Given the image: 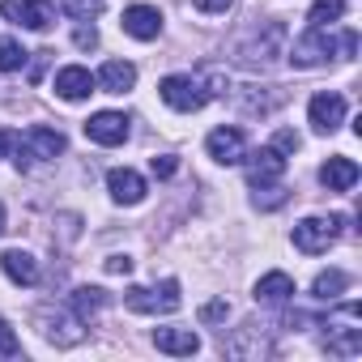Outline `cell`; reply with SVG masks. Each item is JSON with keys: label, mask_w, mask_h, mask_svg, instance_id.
<instances>
[{"label": "cell", "mask_w": 362, "mask_h": 362, "mask_svg": "<svg viewBox=\"0 0 362 362\" xmlns=\"http://www.w3.org/2000/svg\"><path fill=\"white\" fill-rule=\"evenodd\" d=\"M158 94L175 111H201L214 94H222V77H209L205 81V77H192V73H175V77H166L158 86Z\"/></svg>", "instance_id": "6da1fadb"}, {"label": "cell", "mask_w": 362, "mask_h": 362, "mask_svg": "<svg viewBox=\"0 0 362 362\" xmlns=\"http://www.w3.org/2000/svg\"><path fill=\"white\" fill-rule=\"evenodd\" d=\"M124 303L132 307V311H141V315H158V311H179V281L175 277H166L158 290H145V286H128V294H124Z\"/></svg>", "instance_id": "7a4b0ae2"}, {"label": "cell", "mask_w": 362, "mask_h": 362, "mask_svg": "<svg viewBox=\"0 0 362 362\" xmlns=\"http://www.w3.org/2000/svg\"><path fill=\"white\" fill-rule=\"evenodd\" d=\"M337 235H341V218H303L294 226V247L307 256H320V252H328V243Z\"/></svg>", "instance_id": "3957f363"}, {"label": "cell", "mask_w": 362, "mask_h": 362, "mask_svg": "<svg viewBox=\"0 0 362 362\" xmlns=\"http://www.w3.org/2000/svg\"><path fill=\"white\" fill-rule=\"evenodd\" d=\"M247 162V184L252 188H264V184H277V179L286 175V153L277 145H260L252 153H243Z\"/></svg>", "instance_id": "277c9868"}, {"label": "cell", "mask_w": 362, "mask_h": 362, "mask_svg": "<svg viewBox=\"0 0 362 362\" xmlns=\"http://www.w3.org/2000/svg\"><path fill=\"white\" fill-rule=\"evenodd\" d=\"M0 13L13 26H26V30H47L56 22V9L47 0H0Z\"/></svg>", "instance_id": "5b68a950"}, {"label": "cell", "mask_w": 362, "mask_h": 362, "mask_svg": "<svg viewBox=\"0 0 362 362\" xmlns=\"http://www.w3.org/2000/svg\"><path fill=\"white\" fill-rule=\"evenodd\" d=\"M35 324H39V332H43L52 345H77V341L86 337V332H81V320H77V315H64V311H56V307H39Z\"/></svg>", "instance_id": "8992f818"}, {"label": "cell", "mask_w": 362, "mask_h": 362, "mask_svg": "<svg viewBox=\"0 0 362 362\" xmlns=\"http://www.w3.org/2000/svg\"><path fill=\"white\" fill-rule=\"evenodd\" d=\"M328 56H332V35L320 30V26H307V35L294 39V47H290V60H294L298 69H315V64H324Z\"/></svg>", "instance_id": "52a82bcc"}, {"label": "cell", "mask_w": 362, "mask_h": 362, "mask_svg": "<svg viewBox=\"0 0 362 362\" xmlns=\"http://www.w3.org/2000/svg\"><path fill=\"white\" fill-rule=\"evenodd\" d=\"M205 149H209L214 162H222V166H239L243 153H247V141H243L239 128H214L209 141H205Z\"/></svg>", "instance_id": "ba28073f"}, {"label": "cell", "mask_w": 362, "mask_h": 362, "mask_svg": "<svg viewBox=\"0 0 362 362\" xmlns=\"http://www.w3.org/2000/svg\"><path fill=\"white\" fill-rule=\"evenodd\" d=\"M307 115H311L315 132H337L345 124V98L341 94H315L311 107H307Z\"/></svg>", "instance_id": "9c48e42d"}, {"label": "cell", "mask_w": 362, "mask_h": 362, "mask_svg": "<svg viewBox=\"0 0 362 362\" xmlns=\"http://www.w3.org/2000/svg\"><path fill=\"white\" fill-rule=\"evenodd\" d=\"M86 136L98 141V145H124L128 141V119L119 111H98L86 119Z\"/></svg>", "instance_id": "30bf717a"}, {"label": "cell", "mask_w": 362, "mask_h": 362, "mask_svg": "<svg viewBox=\"0 0 362 362\" xmlns=\"http://www.w3.org/2000/svg\"><path fill=\"white\" fill-rule=\"evenodd\" d=\"M107 192H111V201H119V205H141V201H145V179H141L136 170H128V166H115V170L107 175Z\"/></svg>", "instance_id": "8fae6325"}, {"label": "cell", "mask_w": 362, "mask_h": 362, "mask_svg": "<svg viewBox=\"0 0 362 362\" xmlns=\"http://www.w3.org/2000/svg\"><path fill=\"white\" fill-rule=\"evenodd\" d=\"M124 35H132V39H141V43L158 39V35H162V13H158L153 5H132V9H124Z\"/></svg>", "instance_id": "7c38bea8"}, {"label": "cell", "mask_w": 362, "mask_h": 362, "mask_svg": "<svg viewBox=\"0 0 362 362\" xmlns=\"http://www.w3.org/2000/svg\"><path fill=\"white\" fill-rule=\"evenodd\" d=\"M320 184L328 188V192H349L354 184H358V162L354 158H328L324 166H320Z\"/></svg>", "instance_id": "4fadbf2b"}, {"label": "cell", "mask_w": 362, "mask_h": 362, "mask_svg": "<svg viewBox=\"0 0 362 362\" xmlns=\"http://www.w3.org/2000/svg\"><path fill=\"white\" fill-rule=\"evenodd\" d=\"M0 269H5V277L18 281V286H35V281H39V264H35V256L22 252V247L0 252Z\"/></svg>", "instance_id": "5bb4252c"}, {"label": "cell", "mask_w": 362, "mask_h": 362, "mask_svg": "<svg viewBox=\"0 0 362 362\" xmlns=\"http://www.w3.org/2000/svg\"><path fill=\"white\" fill-rule=\"evenodd\" d=\"M56 94H60V98H69V103H77V98L94 94V77H90V69H81V64L60 69V73H56Z\"/></svg>", "instance_id": "9a60e30c"}, {"label": "cell", "mask_w": 362, "mask_h": 362, "mask_svg": "<svg viewBox=\"0 0 362 362\" xmlns=\"http://www.w3.org/2000/svg\"><path fill=\"white\" fill-rule=\"evenodd\" d=\"M153 345L162 354H179V358H184V354H197L201 349V337L192 328H158L153 332Z\"/></svg>", "instance_id": "2e32d148"}, {"label": "cell", "mask_w": 362, "mask_h": 362, "mask_svg": "<svg viewBox=\"0 0 362 362\" xmlns=\"http://www.w3.org/2000/svg\"><path fill=\"white\" fill-rule=\"evenodd\" d=\"M290 298H294V281H290V273H264V277L256 281V303L281 307V303H290Z\"/></svg>", "instance_id": "e0dca14e"}, {"label": "cell", "mask_w": 362, "mask_h": 362, "mask_svg": "<svg viewBox=\"0 0 362 362\" xmlns=\"http://www.w3.org/2000/svg\"><path fill=\"white\" fill-rule=\"evenodd\" d=\"M98 86H103L107 94H128V90L136 86V69H132L128 60H107L103 73H98Z\"/></svg>", "instance_id": "ac0fdd59"}, {"label": "cell", "mask_w": 362, "mask_h": 362, "mask_svg": "<svg viewBox=\"0 0 362 362\" xmlns=\"http://www.w3.org/2000/svg\"><path fill=\"white\" fill-rule=\"evenodd\" d=\"M103 307H107V290H98V286H81V290H73V315H77L81 324L94 320Z\"/></svg>", "instance_id": "d6986e66"}, {"label": "cell", "mask_w": 362, "mask_h": 362, "mask_svg": "<svg viewBox=\"0 0 362 362\" xmlns=\"http://www.w3.org/2000/svg\"><path fill=\"white\" fill-rule=\"evenodd\" d=\"M345 13V0H315L311 5V13H307V26H320V30H328L337 18Z\"/></svg>", "instance_id": "ffe728a7"}, {"label": "cell", "mask_w": 362, "mask_h": 362, "mask_svg": "<svg viewBox=\"0 0 362 362\" xmlns=\"http://www.w3.org/2000/svg\"><path fill=\"white\" fill-rule=\"evenodd\" d=\"M311 290H315V298H337L341 290H349V277H345L341 269H328V273H320V277H315V286H311Z\"/></svg>", "instance_id": "44dd1931"}, {"label": "cell", "mask_w": 362, "mask_h": 362, "mask_svg": "<svg viewBox=\"0 0 362 362\" xmlns=\"http://www.w3.org/2000/svg\"><path fill=\"white\" fill-rule=\"evenodd\" d=\"M26 60H30V52H22V43L0 39V73H18Z\"/></svg>", "instance_id": "7402d4cb"}, {"label": "cell", "mask_w": 362, "mask_h": 362, "mask_svg": "<svg viewBox=\"0 0 362 362\" xmlns=\"http://www.w3.org/2000/svg\"><path fill=\"white\" fill-rule=\"evenodd\" d=\"M60 5H64V13H69V18L90 22V18H98V13L107 9V0H60Z\"/></svg>", "instance_id": "603a6c76"}, {"label": "cell", "mask_w": 362, "mask_h": 362, "mask_svg": "<svg viewBox=\"0 0 362 362\" xmlns=\"http://www.w3.org/2000/svg\"><path fill=\"white\" fill-rule=\"evenodd\" d=\"M256 205H260V209H277V205H286V188H277V184H264V188L256 192Z\"/></svg>", "instance_id": "cb8c5ba5"}, {"label": "cell", "mask_w": 362, "mask_h": 362, "mask_svg": "<svg viewBox=\"0 0 362 362\" xmlns=\"http://www.w3.org/2000/svg\"><path fill=\"white\" fill-rule=\"evenodd\" d=\"M0 354H5V358H13V354H22V341L13 337V328H9L5 320H0Z\"/></svg>", "instance_id": "d4e9b609"}, {"label": "cell", "mask_w": 362, "mask_h": 362, "mask_svg": "<svg viewBox=\"0 0 362 362\" xmlns=\"http://www.w3.org/2000/svg\"><path fill=\"white\" fill-rule=\"evenodd\" d=\"M226 315H230V307H226L222 298H218V303H205V307H201V320H205V324H218V320H226Z\"/></svg>", "instance_id": "484cf974"}, {"label": "cell", "mask_w": 362, "mask_h": 362, "mask_svg": "<svg viewBox=\"0 0 362 362\" xmlns=\"http://www.w3.org/2000/svg\"><path fill=\"white\" fill-rule=\"evenodd\" d=\"M273 145H277V149H281V153H294V149H298V145H303V141H298V132H290V128H281V132H277V136H273Z\"/></svg>", "instance_id": "4316f807"}, {"label": "cell", "mask_w": 362, "mask_h": 362, "mask_svg": "<svg viewBox=\"0 0 362 362\" xmlns=\"http://www.w3.org/2000/svg\"><path fill=\"white\" fill-rule=\"evenodd\" d=\"M73 43H77V47H98V30H94V26H77Z\"/></svg>", "instance_id": "83f0119b"}, {"label": "cell", "mask_w": 362, "mask_h": 362, "mask_svg": "<svg viewBox=\"0 0 362 362\" xmlns=\"http://www.w3.org/2000/svg\"><path fill=\"white\" fill-rule=\"evenodd\" d=\"M192 5H197L201 13H226V9H230V0H192Z\"/></svg>", "instance_id": "f1b7e54d"}, {"label": "cell", "mask_w": 362, "mask_h": 362, "mask_svg": "<svg viewBox=\"0 0 362 362\" xmlns=\"http://www.w3.org/2000/svg\"><path fill=\"white\" fill-rule=\"evenodd\" d=\"M149 166H153V175H162V179H166V175H175V166H179V162H175V158H166V153H162V158H153V162H149Z\"/></svg>", "instance_id": "f546056e"}, {"label": "cell", "mask_w": 362, "mask_h": 362, "mask_svg": "<svg viewBox=\"0 0 362 362\" xmlns=\"http://www.w3.org/2000/svg\"><path fill=\"white\" fill-rule=\"evenodd\" d=\"M107 273H124V277H128V273H132V260H128V256H107Z\"/></svg>", "instance_id": "4dcf8cb0"}, {"label": "cell", "mask_w": 362, "mask_h": 362, "mask_svg": "<svg viewBox=\"0 0 362 362\" xmlns=\"http://www.w3.org/2000/svg\"><path fill=\"white\" fill-rule=\"evenodd\" d=\"M0 235H5V205H0Z\"/></svg>", "instance_id": "1f68e13d"}, {"label": "cell", "mask_w": 362, "mask_h": 362, "mask_svg": "<svg viewBox=\"0 0 362 362\" xmlns=\"http://www.w3.org/2000/svg\"><path fill=\"white\" fill-rule=\"evenodd\" d=\"M0 153H5V128H0Z\"/></svg>", "instance_id": "d6a6232c"}]
</instances>
